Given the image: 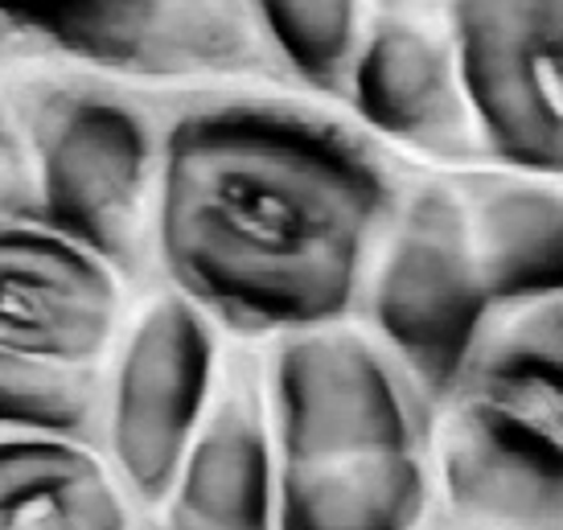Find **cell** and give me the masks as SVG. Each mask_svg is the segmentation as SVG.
Listing matches in <instances>:
<instances>
[{
  "instance_id": "4",
  "label": "cell",
  "mask_w": 563,
  "mask_h": 530,
  "mask_svg": "<svg viewBox=\"0 0 563 530\" xmlns=\"http://www.w3.org/2000/svg\"><path fill=\"white\" fill-rule=\"evenodd\" d=\"M30 156L37 222L75 239L111 272H136L157 173L141 115L103 95H46L30 120Z\"/></svg>"
},
{
  "instance_id": "14",
  "label": "cell",
  "mask_w": 563,
  "mask_h": 530,
  "mask_svg": "<svg viewBox=\"0 0 563 530\" xmlns=\"http://www.w3.org/2000/svg\"><path fill=\"white\" fill-rule=\"evenodd\" d=\"M103 404L99 362H49L0 350V428L87 440Z\"/></svg>"
},
{
  "instance_id": "16",
  "label": "cell",
  "mask_w": 563,
  "mask_h": 530,
  "mask_svg": "<svg viewBox=\"0 0 563 530\" xmlns=\"http://www.w3.org/2000/svg\"><path fill=\"white\" fill-rule=\"evenodd\" d=\"M9 219H37V181L30 141L0 115V222Z\"/></svg>"
},
{
  "instance_id": "13",
  "label": "cell",
  "mask_w": 563,
  "mask_h": 530,
  "mask_svg": "<svg viewBox=\"0 0 563 530\" xmlns=\"http://www.w3.org/2000/svg\"><path fill=\"white\" fill-rule=\"evenodd\" d=\"M0 530H132L108 465L66 437H0Z\"/></svg>"
},
{
  "instance_id": "9",
  "label": "cell",
  "mask_w": 563,
  "mask_h": 530,
  "mask_svg": "<svg viewBox=\"0 0 563 530\" xmlns=\"http://www.w3.org/2000/svg\"><path fill=\"white\" fill-rule=\"evenodd\" d=\"M120 321V284L99 255L37 219L0 222V350L99 362Z\"/></svg>"
},
{
  "instance_id": "5",
  "label": "cell",
  "mask_w": 563,
  "mask_h": 530,
  "mask_svg": "<svg viewBox=\"0 0 563 530\" xmlns=\"http://www.w3.org/2000/svg\"><path fill=\"white\" fill-rule=\"evenodd\" d=\"M461 87L485 153L560 177L563 0H449Z\"/></svg>"
},
{
  "instance_id": "2",
  "label": "cell",
  "mask_w": 563,
  "mask_h": 530,
  "mask_svg": "<svg viewBox=\"0 0 563 530\" xmlns=\"http://www.w3.org/2000/svg\"><path fill=\"white\" fill-rule=\"evenodd\" d=\"M276 530H416L428 468L395 362L354 329L284 333L264 383Z\"/></svg>"
},
{
  "instance_id": "3",
  "label": "cell",
  "mask_w": 563,
  "mask_h": 530,
  "mask_svg": "<svg viewBox=\"0 0 563 530\" xmlns=\"http://www.w3.org/2000/svg\"><path fill=\"white\" fill-rule=\"evenodd\" d=\"M461 194L428 181L407 198L371 280V317L423 399H449L489 321Z\"/></svg>"
},
{
  "instance_id": "1",
  "label": "cell",
  "mask_w": 563,
  "mask_h": 530,
  "mask_svg": "<svg viewBox=\"0 0 563 530\" xmlns=\"http://www.w3.org/2000/svg\"><path fill=\"white\" fill-rule=\"evenodd\" d=\"M391 189L350 141L280 111H198L165 136L157 251L177 292L239 333L338 325Z\"/></svg>"
},
{
  "instance_id": "18",
  "label": "cell",
  "mask_w": 563,
  "mask_h": 530,
  "mask_svg": "<svg viewBox=\"0 0 563 530\" xmlns=\"http://www.w3.org/2000/svg\"><path fill=\"white\" fill-rule=\"evenodd\" d=\"M25 33H30L25 25H16L13 16L0 13V63H4V58H9V54H13V49L25 42Z\"/></svg>"
},
{
  "instance_id": "8",
  "label": "cell",
  "mask_w": 563,
  "mask_h": 530,
  "mask_svg": "<svg viewBox=\"0 0 563 530\" xmlns=\"http://www.w3.org/2000/svg\"><path fill=\"white\" fill-rule=\"evenodd\" d=\"M345 103L407 148L449 161L477 153L449 0H371Z\"/></svg>"
},
{
  "instance_id": "10",
  "label": "cell",
  "mask_w": 563,
  "mask_h": 530,
  "mask_svg": "<svg viewBox=\"0 0 563 530\" xmlns=\"http://www.w3.org/2000/svg\"><path fill=\"white\" fill-rule=\"evenodd\" d=\"M440 432V482L453 515L473 530L563 527V428L522 420L453 390Z\"/></svg>"
},
{
  "instance_id": "6",
  "label": "cell",
  "mask_w": 563,
  "mask_h": 530,
  "mask_svg": "<svg viewBox=\"0 0 563 530\" xmlns=\"http://www.w3.org/2000/svg\"><path fill=\"white\" fill-rule=\"evenodd\" d=\"M66 58L136 82H292L251 0H95L37 30Z\"/></svg>"
},
{
  "instance_id": "12",
  "label": "cell",
  "mask_w": 563,
  "mask_h": 530,
  "mask_svg": "<svg viewBox=\"0 0 563 530\" xmlns=\"http://www.w3.org/2000/svg\"><path fill=\"white\" fill-rule=\"evenodd\" d=\"M473 255L494 309L555 297L563 288V210L555 177L470 173L461 186Z\"/></svg>"
},
{
  "instance_id": "7",
  "label": "cell",
  "mask_w": 563,
  "mask_h": 530,
  "mask_svg": "<svg viewBox=\"0 0 563 530\" xmlns=\"http://www.w3.org/2000/svg\"><path fill=\"white\" fill-rule=\"evenodd\" d=\"M214 329L181 292L153 300L132 325L108 383V444L124 485L157 506L214 395Z\"/></svg>"
},
{
  "instance_id": "11",
  "label": "cell",
  "mask_w": 563,
  "mask_h": 530,
  "mask_svg": "<svg viewBox=\"0 0 563 530\" xmlns=\"http://www.w3.org/2000/svg\"><path fill=\"white\" fill-rule=\"evenodd\" d=\"M165 501V530H276L272 432L255 358H235L219 399L206 404Z\"/></svg>"
},
{
  "instance_id": "17",
  "label": "cell",
  "mask_w": 563,
  "mask_h": 530,
  "mask_svg": "<svg viewBox=\"0 0 563 530\" xmlns=\"http://www.w3.org/2000/svg\"><path fill=\"white\" fill-rule=\"evenodd\" d=\"M95 0H0V13L13 16L16 25H25V30H46L49 21H58L66 13H79Z\"/></svg>"
},
{
  "instance_id": "15",
  "label": "cell",
  "mask_w": 563,
  "mask_h": 530,
  "mask_svg": "<svg viewBox=\"0 0 563 530\" xmlns=\"http://www.w3.org/2000/svg\"><path fill=\"white\" fill-rule=\"evenodd\" d=\"M297 87L345 99L371 0H251Z\"/></svg>"
}]
</instances>
